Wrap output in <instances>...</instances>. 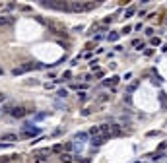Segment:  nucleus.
I'll use <instances>...</instances> for the list:
<instances>
[{"mask_svg":"<svg viewBox=\"0 0 167 163\" xmlns=\"http://www.w3.org/2000/svg\"><path fill=\"white\" fill-rule=\"evenodd\" d=\"M10 22H12L10 18H0V25H6V23H10Z\"/></svg>","mask_w":167,"mask_h":163,"instance_id":"11","label":"nucleus"},{"mask_svg":"<svg viewBox=\"0 0 167 163\" xmlns=\"http://www.w3.org/2000/svg\"><path fill=\"white\" fill-rule=\"evenodd\" d=\"M33 68H41V64H23V66H19V68H14L12 74L14 76H19V74L29 72V70H33Z\"/></svg>","mask_w":167,"mask_h":163,"instance_id":"1","label":"nucleus"},{"mask_svg":"<svg viewBox=\"0 0 167 163\" xmlns=\"http://www.w3.org/2000/svg\"><path fill=\"white\" fill-rule=\"evenodd\" d=\"M119 80H121L119 76H113L111 80H105V82H103V86H117V83H119Z\"/></svg>","mask_w":167,"mask_h":163,"instance_id":"5","label":"nucleus"},{"mask_svg":"<svg viewBox=\"0 0 167 163\" xmlns=\"http://www.w3.org/2000/svg\"><path fill=\"white\" fill-rule=\"evenodd\" d=\"M49 115V113H39V115H35V120H41V118H45Z\"/></svg>","mask_w":167,"mask_h":163,"instance_id":"13","label":"nucleus"},{"mask_svg":"<svg viewBox=\"0 0 167 163\" xmlns=\"http://www.w3.org/2000/svg\"><path fill=\"white\" fill-rule=\"evenodd\" d=\"M130 31H132V27H130V25H126V27H124V29H122V31H121V33H122V35H128V33H130Z\"/></svg>","mask_w":167,"mask_h":163,"instance_id":"12","label":"nucleus"},{"mask_svg":"<svg viewBox=\"0 0 167 163\" xmlns=\"http://www.w3.org/2000/svg\"><path fill=\"white\" fill-rule=\"evenodd\" d=\"M0 74H2V66H0Z\"/></svg>","mask_w":167,"mask_h":163,"instance_id":"22","label":"nucleus"},{"mask_svg":"<svg viewBox=\"0 0 167 163\" xmlns=\"http://www.w3.org/2000/svg\"><path fill=\"white\" fill-rule=\"evenodd\" d=\"M78 97H80V101H86V99H87V95H86L84 91H82V93H78Z\"/></svg>","mask_w":167,"mask_h":163,"instance_id":"15","label":"nucleus"},{"mask_svg":"<svg viewBox=\"0 0 167 163\" xmlns=\"http://www.w3.org/2000/svg\"><path fill=\"white\" fill-rule=\"evenodd\" d=\"M105 140H107L105 136H95V138H91V146H101V144H105Z\"/></svg>","mask_w":167,"mask_h":163,"instance_id":"4","label":"nucleus"},{"mask_svg":"<svg viewBox=\"0 0 167 163\" xmlns=\"http://www.w3.org/2000/svg\"><path fill=\"white\" fill-rule=\"evenodd\" d=\"M12 113V117H16V118H22V117H25L27 113H31V111H27L25 107H16L14 111H10Z\"/></svg>","mask_w":167,"mask_h":163,"instance_id":"3","label":"nucleus"},{"mask_svg":"<svg viewBox=\"0 0 167 163\" xmlns=\"http://www.w3.org/2000/svg\"><path fill=\"white\" fill-rule=\"evenodd\" d=\"M14 140H18L16 134H4L2 136V142H8V144H10V142H14Z\"/></svg>","mask_w":167,"mask_h":163,"instance_id":"6","label":"nucleus"},{"mask_svg":"<svg viewBox=\"0 0 167 163\" xmlns=\"http://www.w3.org/2000/svg\"><path fill=\"white\" fill-rule=\"evenodd\" d=\"M12 144H0V150H4V148H10Z\"/></svg>","mask_w":167,"mask_h":163,"instance_id":"20","label":"nucleus"},{"mask_svg":"<svg viewBox=\"0 0 167 163\" xmlns=\"http://www.w3.org/2000/svg\"><path fill=\"white\" fill-rule=\"evenodd\" d=\"M152 52H154L152 49H146V51H144V54H146V56H152Z\"/></svg>","mask_w":167,"mask_h":163,"instance_id":"18","label":"nucleus"},{"mask_svg":"<svg viewBox=\"0 0 167 163\" xmlns=\"http://www.w3.org/2000/svg\"><path fill=\"white\" fill-rule=\"evenodd\" d=\"M37 134H41V128H39V126L25 128V130L22 132V136H23V138H33V136H37Z\"/></svg>","mask_w":167,"mask_h":163,"instance_id":"2","label":"nucleus"},{"mask_svg":"<svg viewBox=\"0 0 167 163\" xmlns=\"http://www.w3.org/2000/svg\"><path fill=\"white\" fill-rule=\"evenodd\" d=\"M146 35H150V37H152V35H154V29L148 27V29H146Z\"/></svg>","mask_w":167,"mask_h":163,"instance_id":"17","label":"nucleus"},{"mask_svg":"<svg viewBox=\"0 0 167 163\" xmlns=\"http://www.w3.org/2000/svg\"><path fill=\"white\" fill-rule=\"evenodd\" d=\"M4 99H6V95H4V93L0 91V101H4Z\"/></svg>","mask_w":167,"mask_h":163,"instance_id":"21","label":"nucleus"},{"mask_svg":"<svg viewBox=\"0 0 167 163\" xmlns=\"http://www.w3.org/2000/svg\"><path fill=\"white\" fill-rule=\"evenodd\" d=\"M159 43H161V39H159V37H152V45H154V47H158Z\"/></svg>","mask_w":167,"mask_h":163,"instance_id":"9","label":"nucleus"},{"mask_svg":"<svg viewBox=\"0 0 167 163\" xmlns=\"http://www.w3.org/2000/svg\"><path fill=\"white\" fill-rule=\"evenodd\" d=\"M60 159H62V163H70V161H72V155H70V154H62Z\"/></svg>","mask_w":167,"mask_h":163,"instance_id":"7","label":"nucleus"},{"mask_svg":"<svg viewBox=\"0 0 167 163\" xmlns=\"http://www.w3.org/2000/svg\"><path fill=\"white\" fill-rule=\"evenodd\" d=\"M117 39H119V33H111V35H109V41L111 43H115Z\"/></svg>","mask_w":167,"mask_h":163,"instance_id":"10","label":"nucleus"},{"mask_svg":"<svg viewBox=\"0 0 167 163\" xmlns=\"http://www.w3.org/2000/svg\"><path fill=\"white\" fill-rule=\"evenodd\" d=\"M76 138H78V140H86V138H87V134H84V132H78V134H76Z\"/></svg>","mask_w":167,"mask_h":163,"instance_id":"14","label":"nucleus"},{"mask_svg":"<svg viewBox=\"0 0 167 163\" xmlns=\"http://www.w3.org/2000/svg\"><path fill=\"white\" fill-rule=\"evenodd\" d=\"M132 14H134V8H128V10H126V14H124V18L126 16H132Z\"/></svg>","mask_w":167,"mask_h":163,"instance_id":"16","label":"nucleus"},{"mask_svg":"<svg viewBox=\"0 0 167 163\" xmlns=\"http://www.w3.org/2000/svg\"><path fill=\"white\" fill-rule=\"evenodd\" d=\"M58 97H62V99H64V97L68 95V90H58V93H56Z\"/></svg>","mask_w":167,"mask_h":163,"instance_id":"8","label":"nucleus"},{"mask_svg":"<svg viewBox=\"0 0 167 163\" xmlns=\"http://www.w3.org/2000/svg\"><path fill=\"white\" fill-rule=\"evenodd\" d=\"M60 150H62V146H60V144H56L55 148H53V151H60Z\"/></svg>","mask_w":167,"mask_h":163,"instance_id":"19","label":"nucleus"}]
</instances>
